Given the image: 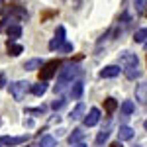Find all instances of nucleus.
<instances>
[{
	"label": "nucleus",
	"instance_id": "b1692460",
	"mask_svg": "<svg viewBox=\"0 0 147 147\" xmlns=\"http://www.w3.org/2000/svg\"><path fill=\"white\" fill-rule=\"evenodd\" d=\"M65 104H67L65 98H57V100H53L51 108H53V110H61V108H65Z\"/></svg>",
	"mask_w": 147,
	"mask_h": 147
},
{
	"label": "nucleus",
	"instance_id": "f257e3e1",
	"mask_svg": "<svg viewBox=\"0 0 147 147\" xmlns=\"http://www.w3.org/2000/svg\"><path fill=\"white\" fill-rule=\"evenodd\" d=\"M80 75V67L79 65H69V67L61 69V73H59V80H57V84H67V82H73V80L77 79Z\"/></svg>",
	"mask_w": 147,
	"mask_h": 147
},
{
	"label": "nucleus",
	"instance_id": "2eb2a0df",
	"mask_svg": "<svg viewBox=\"0 0 147 147\" xmlns=\"http://www.w3.org/2000/svg\"><path fill=\"white\" fill-rule=\"evenodd\" d=\"M43 65H45V63H43L41 59H30V61L24 63V69H26V71H35V69H41Z\"/></svg>",
	"mask_w": 147,
	"mask_h": 147
},
{
	"label": "nucleus",
	"instance_id": "c85d7f7f",
	"mask_svg": "<svg viewBox=\"0 0 147 147\" xmlns=\"http://www.w3.org/2000/svg\"><path fill=\"white\" fill-rule=\"evenodd\" d=\"M4 84H6V77L0 73V86H4Z\"/></svg>",
	"mask_w": 147,
	"mask_h": 147
},
{
	"label": "nucleus",
	"instance_id": "a211bd4d",
	"mask_svg": "<svg viewBox=\"0 0 147 147\" xmlns=\"http://www.w3.org/2000/svg\"><path fill=\"white\" fill-rule=\"evenodd\" d=\"M122 71H124L125 73V77H127V79H139V69L137 67H125V69H122Z\"/></svg>",
	"mask_w": 147,
	"mask_h": 147
},
{
	"label": "nucleus",
	"instance_id": "1a4fd4ad",
	"mask_svg": "<svg viewBox=\"0 0 147 147\" xmlns=\"http://www.w3.org/2000/svg\"><path fill=\"white\" fill-rule=\"evenodd\" d=\"M131 137H134V129L129 125H120V129H118V141H127Z\"/></svg>",
	"mask_w": 147,
	"mask_h": 147
},
{
	"label": "nucleus",
	"instance_id": "9b49d317",
	"mask_svg": "<svg viewBox=\"0 0 147 147\" xmlns=\"http://www.w3.org/2000/svg\"><path fill=\"white\" fill-rule=\"evenodd\" d=\"M84 139V131H82V127H77V129H73V134L69 136V143L71 145H77Z\"/></svg>",
	"mask_w": 147,
	"mask_h": 147
},
{
	"label": "nucleus",
	"instance_id": "473e14b6",
	"mask_svg": "<svg viewBox=\"0 0 147 147\" xmlns=\"http://www.w3.org/2000/svg\"><path fill=\"white\" fill-rule=\"evenodd\" d=\"M136 147H141V145H136Z\"/></svg>",
	"mask_w": 147,
	"mask_h": 147
},
{
	"label": "nucleus",
	"instance_id": "aec40b11",
	"mask_svg": "<svg viewBox=\"0 0 147 147\" xmlns=\"http://www.w3.org/2000/svg\"><path fill=\"white\" fill-rule=\"evenodd\" d=\"M110 131H112V129H110V125H108L106 129H102L100 134L96 136V143H98V145H102V143H104V141H106V139L110 137Z\"/></svg>",
	"mask_w": 147,
	"mask_h": 147
},
{
	"label": "nucleus",
	"instance_id": "a878e982",
	"mask_svg": "<svg viewBox=\"0 0 147 147\" xmlns=\"http://www.w3.org/2000/svg\"><path fill=\"white\" fill-rule=\"evenodd\" d=\"M145 6H147V0H136V10L139 12V14L145 10Z\"/></svg>",
	"mask_w": 147,
	"mask_h": 147
},
{
	"label": "nucleus",
	"instance_id": "72a5a7b5",
	"mask_svg": "<svg viewBox=\"0 0 147 147\" xmlns=\"http://www.w3.org/2000/svg\"><path fill=\"white\" fill-rule=\"evenodd\" d=\"M0 2H2V0H0Z\"/></svg>",
	"mask_w": 147,
	"mask_h": 147
},
{
	"label": "nucleus",
	"instance_id": "2f4dec72",
	"mask_svg": "<svg viewBox=\"0 0 147 147\" xmlns=\"http://www.w3.org/2000/svg\"><path fill=\"white\" fill-rule=\"evenodd\" d=\"M143 125H145V129H147V120H145V124H143Z\"/></svg>",
	"mask_w": 147,
	"mask_h": 147
},
{
	"label": "nucleus",
	"instance_id": "6e6552de",
	"mask_svg": "<svg viewBox=\"0 0 147 147\" xmlns=\"http://www.w3.org/2000/svg\"><path fill=\"white\" fill-rule=\"evenodd\" d=\"M98 120H100V110L98 108H92L90 112H88V116L84 118V125L86 127H92V125L98 124Z\"/></svg>",
	"mask_w": 147,
	"mask_h": 147
},
{
	"label": "nucleus",
	"instance_id": "ddd939ff",
	"mask_svg": "<svg viewBox=\"0 0 147 147\" xmlns=\"http://www.w3.org/2000/svg\"><path fill=\"white\" fill-rule=\"evenodd\" d=\"M136 98L141 102V104H147V82L139 84L136 88Z\"/></svg>",
	"mask_w": 147,
	"mask_h": 147
},
{
	"label": "nucleus",
	"instance_id": "bb28decb",
	"mask_svg": "<svg viewBox=\"0 0 147 147\" xmlns=\"http://www.w3.org/2000/svg\"><path fill=\"white\" fill-rule=\"evenodd\" d=\"M26 112L28 114H43L45 112V106H41V108H28Z\"/></svg>",
	"mask_w": 147,
	"mask_h": 147
},
{
	"label": "nucleus",
	"instance_id": "412c9836",
	"mask_svg": "<svg viewBox=\"0 0 147 147\" xmlns=\"http://www.w3.org/2000/svg\"><path fill=\"white\" fill-rule=\"evenodd\" d=\"M104 108H106L108 114H114V110L118 108V102L114 100V98H106V100H104Z\"/></svg>",
	"mask_w": 147,
	"mask_h": 147
},
{
	"label": "nucleus",
	"instance_id": "39448f33",
	"mask_svg": "<svg viewBox=\"0 0 147 147\" xmlns=\"http://www.w3.org/2000/svg\"><path fill=\"white\" fill-rule=\"evenodd\" d=\"M26 141H28V136H20V137H10V136H4V137H0V147L20 145V143H26Z\"/></svg>",
	"mask_w": 147,
	"mask_h": 147
},
{
	"label": "nucleus",
	"instance_id": "7ed1b4c3",
	"mask_svg": "<svg viewBox=\"0 0 147 147\" xmlns=\"http://www.w3.org/2000/svg\"><path fill=\"white\" fill-rule=\"evenodd\" d=\"M61 67V61H57V59H53V61H49V63H45L43 67L39 69V80H49L53 75L57 73V69Z\"/></svg>",
	"mask_w": 147,
	"mask_h": 147
},
{
	"label": "nucleus",
	"instance_id": "cd10ccee",
	"mask_svg": "<svg viewBox=\"0 0 147 147\" xmlns=\"http://www.w3.org/2000/svg\"><path fill=\"white\" fill-rule=\"evenodd\" d=\"M112 34H114V30H110V32H108V34L104 35V37H110V35H112ZM102 45H104V41H102V39H100V41H98V45H96V49H100Z\"/></svg>",
	"mask_w": 147,
	"mask_h": 147
},
{
	"label": "nucleus",
	"instance_id": "7c9ffc66",
	"mask_svg": "<svg viewBox=\"0 0 147 147\" xmlns=\"http://www.w3.org/2000/svg\"><path fill=\"white\" fill-rule=\"evenodd\" d=\"M73 147H86V145H84V143L80 141V143H77V145H73Z\"/></svg>",
	"mask_w": 147,
	"mask_h": 147
},
{
	"label": "nucleus",
	"instance_id": "f03ea898",
	"mask_svg": "<svg viewBox=\"0 0 147 147\" xmlns=\"http://www.w3.org/2000/svg\"><path fill=\"white\" fill-rule=\"evenodd\" d=\"M28 90H30V82H26V80H16L10 84V94L14 100H24Z\"/></svg>",
	"mask_w": 147,
	"mask_h": 147
},
{
	"label": "nucleus",
	"instance_id": "9d476101",
	"mask_svg": "<svg viewBox=\"0 0 147 147\" xmlns=\"http://www.w3.org/2000/svg\"><path fill=\"white\" fill-rule=\"evenodd\" d=\"M6 34H8V39H10L8 43H12L14 39H18V37L22 35V28H20L18 24H14V26H8V28H6Z\"/></svg>",
	"mask_w": 147,
	"mask_h": 147
},
{
	"label": "nucleus",
	"instance_id": "4be33fe9",
	"mask_svg": "<svg viewBox=\"0 0 147 147\" xmlns=\"http://www.w3.org/2000/svg\"><path fill=\"white\" fill-rule=\"evenodd\" d=\"M147 39V28H141V30H137L136 35H134V41H137V43H143Z\"/></svg>",
	"mask_w": 147,
	"mask_h": 147
},
{
	"label": "nucleus",
	"instance_id": "0eeeda50",
	"mask_svg": "<svg viewBox=\"0 0 147 147\" xmlns=\"http://www.w3.org/2000/svg\"><path fill=\"white\" fill-rule=\"evenodd\" d=\"M120 65H108V67H104L100 71V77L102 79H114V77H118L120 75Z\"/></svg>",
	"mask_w": 147,
	"mask_h": 147
},
{
	"label": "nucleus",
	"instance_id": "f3484780",
	"mask_svg": "<svg viewBox=\"0 0 147 147\" xmlns=\"http://www.w3.org/2000/svg\"><path fill=\"white\" fill-rule=\"evenodd\" d=\"M55 145H57V139L53 136H43L37 143V147H55Z\"/></svg>",
	"mask_w": 147,
	"mask_h": 147
},
{
	"label": "nucleus",
	"instance_id": "c756f323",
	"mask_svg": "<svg viewBox=\"0 0 147 147\" xmlns=\"http://www.w3.org/2000/svg\"><path fill=\"white\" fill-rule=\"evenodd\" d=\"M110 147H124V145H122V141H114Z\"/></svg>",
	"mask_w": 147,
	"mask_h": 147
},
{
	"label": "nucleus",
	"instance_id": "423d86ee",
	"mask_svg": "<svg viewBox=\"0 0 147 147\" xmlns=\"http://www.w3.org/2000/svg\"><path fill=\"white\" fill-rule=\"evenodd\" d=\"M118 61H120V65L122 67H137V57L134 55V53H127V51H124L122 55L118 57Z\"/></svg>",
	"mask_w": 147,
	"mask_h": 147
},
{
	"label": "nucleus",
	"instance_id": "393cba45",
	"mask_svg": "<svg viewBox=\"0 0 147 147\" xmlns=\"http://www.w3.org/2000/svg\"><path fill=\"white\" fill-rule=\"evenodd\" d=\"M59 51H61V53H65V55H67V53H71V51H73V43H67V41H65L63 45L59 47Z\"/></svg>",
	"mask_w": 147,
	"mask_h": 147
},
{
	"label": "nucleus",
	"instance_id": "4468645a",
	"mask_svg": "<svg viewBox=\"0 0 147 147\" xmlns=\"http://www.w3.org/2000/svg\"><path fill=\"white\" fill-rule=\"evenodd\" d=\"M30 90H32V94H35V96H43L47 92V84L43 80H39L37 84H32V86H30Z\"/></svg>",
	"mask_w": 147,
	"mask_h": 147
},
{
	"label": "nucleus",
	"instance_id": "f8f14e48",
	"mask_svg": "<svg viewBox=\"0 0 147 147\" xmlns=\"http://www.w3.org/2000/svg\"><path fill=\"white\" fill-rule=\"evenodd\" d=\"M82 90H84V84H82L80 80H77V82L71 86V98H73V100H79L80 96H82Z\"/></svg>",
	"mask_w": 147,
	"mask_h": 147
},
{
	"label": "nucleus",
	"instance_id": "5701e85b",
	"mask_svg": "<svg viewBox=\"0 0 147 147\" xmlns=\"http://www.w3.org/2000/svg\"><path fill=\"white\" fill-rule=\"evenodd\" d=\"M134 110H136V106H134V102H131V100H125L124 104H122V112H124L125 116H129Z\"/></svg>",
	"mask_w": 147,
	"mask_h": 147
},
{
	"label": "nucleus",
	"instance_id": "20e7f679",
	"mask_svg": "<svg viewBox=\"0 0 147 147\" xmlns=\"http://www.w3.org/2000/svg\"><path fill=\"white\" fill-rule=\"evenodd\" d=\"M63 43H65V28L59 26V28L55 30V37L49 41V49H59Z\"/></svg>",
	"mask_w": 147,
	"mask_h": 147
},
{
	"label": "nucleus",
	"instance_id": "dca6fc26",
	"mask_svg": "<svg viewBox=\"0 0 147 147\" xmlns=\"http://www.w3.org/2000/svg\"><path fill=\"white\" fill-rule=\"evenodd\" d=\"M84 110H86V106H84L82 102L77 104V106H75V110L69 114V116H71V120H80V118H82V114H84Z\"/></svg>",
	"mask_w": 147,
	"mask_h": 147
},
{
	"label": "nucleus",
	"instance_id": "6ab92c4d",
	"mask_svg": "<svg viewBox=\"0 0 147 147\" xmlns=\"http://www.w3.org/2000/svg\"><path fill=\"white\" fill-rule=\"evenodd\" d=\"M24 51V47L22 45H18V43H8V55L12 57H18L20 53Z\"/></svg>",
	"mask_w": 147,
	"mask_h": 147
}]
</instances>
